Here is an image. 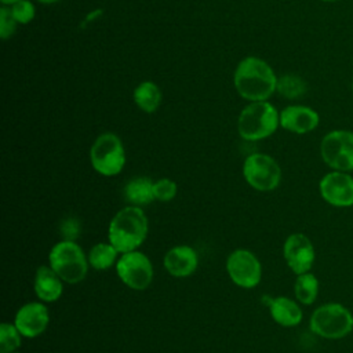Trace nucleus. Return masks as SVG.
<instances>
[{
	"label": "nucleus",
	"mask_w": 353,
	"mask_h": 353,
	"mask_svg": "<svg viewBox=\"0 0 353 353\" xmlns=\"http://www.w3.org/2000/svg\"><path fill=\"white\" fill-rule=\"evenodd\" d=\"M273 69L261 58L247 57L236 68L234 85L240 97L247 101H266L277 88Z\"/></svg>",
	"instance_id": "1"
},
{
	"label": "nucleus",
	"mask_w": 353,
	"mask_h": 353,
	"mask_svg": "<svg viewBox=\"0 0 353 353\" xmlns=\"http://www.w3.org/2000/svg\"><path fill=\"white\" fill-rule=\"evenodd\" d=\"M149 229L148 218L138 205H127L117 211L108 229L109 243L120 252L137 250L146 239Z\"/></svg>",
	"instance_id": "2"
},
{
	"label": "nucleus",
	"mask_w": 353,
	"mask_h": 353,
	"mask_svg": "<svg viewBox=\"0 0 353 353\" xmlns=\"http://www.w3.org/2000/svg\"><path fill=\"white\" fill-rule=\"evenodd\" d=\"M280 124V113L268 101L251 102L237 120V130L243 139L259 141L270 137Z\"/></svg>",
	"instance_id": "3"
},
{
	"label": "nucleus",
	"mask_w": 353,
	"mask_h": 353,
	"mask_svg": "<svg viewBox=\"0 0 353 353\" xmlns=\"http://www.w3.org/2000/svg\"><path fill=\"white\" fill-rule=\"evenodd\" d=\"M50 266L68 284H77L84 280L88 272V258L83 248L73 240L57 243L48 254Z\"/></svg>",
	"instance_id": "4"
},
{
	"label": "nucleus",
	"mask_w": 353,
	"mask_h": 353,
	"mask_svg": "<svg viewBox=\"0 0 353 353\" xmlns=\"http://www.w3.org/2000/svg\"><path fill=\"white\" fill-rule=\"evenodd\" d=\"M309 325L324 339H342L353 331V314L342 303L328 302L312 313Z\"/></svg>",
	"instance_id": "5"
},
{
	"label": "nucleus",
	"mask_w": 353,
	"mask_h": 353,
	"mask_svg": "<svg viewBox=\"0 0 353 353\" xmlns=\"http://www.w3.org/2000/svg\"><path fill=\"white\" fill-rule=\"evenodd\" d=\"M92 168L103 175H117L125 164V152L121 139L113 132L101 134L90 149Z\"/></svg>",
	"instance_id": "6"
},
{
	"label": "nucleus",
	"mask_w": 353,
	"mask_h": 353,
	"mask_svg": "<svg viewBox=\"0 0 353 353\" xmlns=\"http://www.w3.org/2000/svg\"><path fill=\"white\" fill-rule=\"evenodd\" d=\"M320 154L334 171H353V132L347 130L330 131L321 139Z\"/></svg>",
	"instance_id": "7"
},
{
	"label": "nucleus",
	"mask_w": 353,
	"mask_h": 353,
	"mask_svg": "<svg viewBox=\"0 0 353 353\" xmlns=\"http://www.w3.org/2000/svg\"><path fill=\"white\" fill-rule=\"evenodd\" d=\"M243 175L247 183L259 192L276 189L281 181V168L269 154H250L243 164Z\"/></svg>",
	"instance_id": "8"
},
{
	"label": "nucleus",
	"mask_w": 353,
	"mask_h": 353,
	"mask_svg": "<svg viewBox=\"0 0 353 353\" xmlns=\"http://www.w3.org/2000/svg\"><path fill=\"white\" fill-rule=\"evenodd\" d=\"M116 272L127 287L137 291L148 288L153 280L152 262L138 250L121 254L116 262Z\"/></svg>",
	"instance_id": "9"
},
{
	"label": "nucleus",
	"mask_w": 353,
	"mask_h": 353,
	"mask_svg": "<svg viewBox=\"0 0 353 353\" xmlns=\"http://www.w3.org/2000/svg\"><path fill=\"white\" fill-rule=\"evenodd\" d=\"M230 280L241 288H254L262 279V266L256 255L245 248H237L226 259Z\"/></svg>",
	"instance_id": "10"
},
{
	"label": "nucleus",
	"mask_w": 353,
	"mask_h": 353,
	"mask_svg": "<svg viewBox=\"0 0 353 353\" xmlns=\"http://www.w3.org/2000/svg\"><path fill=\"white\" fill-rule=\"evenodd\" d=\"M320 196L332 207L346 208L353 205V176L343 171L325 174L319 183Z\"/></svg>",
	"instance_id": "11"
},
{
	"label": "nucleus",
	"mask_w": 353,
	"mask_h": 353,
	"mask_svg": "<svg viewBox=\"0 0 353 353\" xmlns=\"http://www.w3.org/2000/svg\"><path fill=\"white\" fill-rule=\"evenodd\" d=\"M283 256L295 274L310 272L316 259L314 245L306 234L292 233L284 241Z\"/></svg>",
	"instance_id": "12"
},
{
	"label": "nucleus",
	"mask_w": 353,
	"mask_h": 353,
	"mask_svg": "<svg viewBox=\"0 0 353 353\" xmlns=\"http://www.w3.org/2000/svg\"><path fill=\"white\" fill-rule=\"evenodd\" d=\"M50 321L48 309L44 303L29 302L21 306L15 314L14 324L26 338H34L44 332Z\"/></svg>",
	"instance_id": "13"
},
{
	"label": "nucleus",
	"mask_w": 353,
	"mask_h": 353,
	"mask_svg": "<svg viewBox=\"0 0 353 353\" xmlns=\"http://www.w3.org/2000/svg\"><path fill=\"white\" fill-rule=\"evenodd\" d=\"M320 123L316 110L303 105H290L280 113V125L294 134H307Z\"/></svg>",
	"instance_id": "14"
},
{
	"label": "nucleus",
	"mask_w": 353,
	"mask_h": 353,
	"mask_svg": "<svg viewBox=\"0 0 353 353\" xmlns=\"http://www.w3.org/2000/svg\"><path fill=\"white\" fill-rule=\"evenodd\" d=\"M163 263L171 276L188 277L196 272L199 256L190 245H175L167 251Z\"/></svg>",
	"instance_id": "15"
},
{
	"label": "nucleus",
	"mask_w": 353,
	"mask_h": 353,
	"mask_svg": "<svg viewBox=\"0 0 353 353\" xmlns=\"http://www.w3.org/2000/svg\"><path fill=\"white\" fill-rule=\"evenodd\" d=\"M63 280L58 273L48 265H43L36 270L33 288L36 295L43 302H55L59 299L63 291Z\"/></svg>",
	"instance_id": "16"
},
{
	"label": "nucleus",
	"mask_w": 353,
	"mask_h": 353,
	"mask_svg": "<svg viewBox=\"0 0 353 353\" xmlns=\"http://www.w3.org/2000/svg\"><path fill=\"white\" fill-rule=\"evenodd\" d=\"M268 306L272 319L283 327H295L302 321L303 313L301 306L288 296L272 298Z\"/></svg>",
	"instance_id": "17"
},
{
	"label": "nucleus",
	"mask_w": 353,
	"mask_h": 353,
	"mask_svg": "<svg viewBox=\"0 0 353 353\" xmlns=\"http://www.w3.org/2000/svg\"><path fill=\"white\" fill-rule=\"evenodd\" d=\"M154 182L148 176H137L127 182L124 188L125 200L131 205H146L154 200L153 194Z\"/></svg>",
	"instance_id": "18"
},
{
	"label": "nucleus",
	"mask_w": 353,
	"mask_h": 353,
	"mask_svg": "<svg viewBox=\"0 0 353 353\" xmlns=\"http://www.w3.org/2000/svg\"><path fill=\"white\" fill-rule=\"evenodd\" d=\"M132 98L141 110L153 113L157 110L161 102V91L153 81H142L134 90Z\"/></svg>",
	"instance_id": "19"
},
{
	"label": "nucleus",
	"mask_w": 353,
	"mask_h": 353,
	"mask_svg": "<svg viewBox=\"0 0 353 353\" xmlns=\"http://www.w3.org/2000/svg\"><path fill=\"white\" fill-rule=\"evenodd\" d=\"M119 254L112 243H98L88 252V263L95 270H106L117 262Z\"/></svg>",
	"instance_id": "20"
},
{
	"label": "nucleus",
	"mask_w": 353,
	"mask_h": 353,
	"mask_svg": "<svg viewBox=\"0 0 353 353\" xmlns=\"http://www.w3.org/2000/svg\"><path fill=\"white\" fill-rule=\"evenodd\" d=\"M294 292L299 303L312 305L317 299V294H319L317 277L310 272L296 274V279L294 283Z\"/></svg>",
	"instance_id": "21"
},
{
	"label": "nucleus",
	"mask_w": 353,
	"mask_h": 353,
	"mask_svg": "<svg viewBox=\"0 0 353 353\" xmlns=\"http://www.w3.org/2000/svg\"><path fill=\"white\" fill-rule=\"evenodd\" d=\"M22 334L15 324L1 323L0 324V353H12L21 346Z\"/></svg>",
	"instance_id": "22"
},
{
	"label": "nucleus",
	"mask_w": 353,
	"mask_h": 353,
	"mask_svg": "<svg viewBox=\"0 0 353 353\" xmlns=\"http://www.w3.org/2000/svg\"><path fill=\"white\" fill-rule=\"evenodd\" d=\"M276 90L287 98H296V97H301L306 91V84L299 76L285 74L277 80Z\"/></svg>",
	"instance_id": "23"
},
{
	"label": "nucleus",
	"mask_w": 353,
	"mask_h": 353,
	"mask_svg": "<svg viewBox=\"0 0 353 353\" xmlns=\"http://www.w3.org/2000/svg\"><path fill=\"white\" fill-rule=\"evenodd\" d=\"M178 188L176 183L170 178H161L157 179L153 185V194L154 200L159 201H170L176 196Z\"/></svg>",
	"instance_id": "24"
},
{
	"label": "nucleus",
	"mask_w": 353,
	"mask_h": 353,
	"mask_svg": "<svg viewBox=\"0 0 353 353\" xmlns=\"http://www.w3.org/2000/svg\"><path fill=\"white\" fill-rule=\"evenodd\" d=\"M11 14L18 23H29L34 18V6L29 0H19L11 6Z\"/></svg>",
	"instance_id": "25"
},
{
	"label": "nucleus",
	"mask_w": 353,
	"mask_h": 353,
	"mask_svg": "<svg viewBox=\"0 0 353 353\" xmlns=\"http://www.w3.org/2000/svg\"><path fill=\"white\" fill-rule=\"evenodd\" d=\"M17 21L14 19L11 10L7 7L0 8V36L3 40L11 37L17 29Z\"/></svg>",
	"instance_id": "26"
},
{
	"label": "nucleus",
	"mask_w": 353,
	"mask_h": 353,
	"mask_svg": "<svg viewBox=\"0 0 353 353\" xmlns=\"http://www.w3.org/2000/svg\"><path fill=\"white\" fill-rule=\"evenodd\" d=\"M0 1H1L3 6H12V4H15L19 0H0Z\"/></svg>",
	"instance_id": "27"
},
{
	"label": "nucleus",
	"mask_w": 353,
	"mask_h": 353,
	"mask_svg": "<svg viewBox=\"0 0 353 353\" xmlns=\"http://www.w3.org/2000/svg\"><path fill=\"white\" fill-rule=\"evenodd\" d=\"M40 3H44V4H51V3H55V1H59V0H37Z\"/></svg>",
	"instance_id": "28"
},
{
	"label": "nucleus",
	"mask_w": 353,
	"mask_h": 353,
	"mask_svg": "<svg viewBox=\"0 0 353 353\" xmlns=\"http://www.w3.org/2000/svg\"><path fill=\"white\" fill-rule=\"evenodd\" d=\"M321 1H327V3H334V1H338V0H321Z\"/></svg>",
	"instance_id": "29"
},
{
	"label": "nucleus",
	"mask_w": 353,
	"mask_h": 353,
	"mask_svg": "<svg viewBox=\"0 0 353 353\" xmlns=\"http://www.w3.org/2000/svg\"><path fill=\"white\" fill-rule=\"evenodd\" d=\"M352 91H353V84H352Z\"/></svg>",
	"instance_id": "30"
},
{
	"label": "nucleus",
	"mask_w": 353,
	"mask_h": 353,
	"mask_svg": "<svg viewBox=\"0 0 353 353\" xmlns=\"http://www.w3.org/2000/svg\"><path fill=\"white\" fill-rule=\"evenodd\" d=\"M12 353H18V352H12Z\"/></svg>",
	"instance_id": "31"
}]
</instances>
